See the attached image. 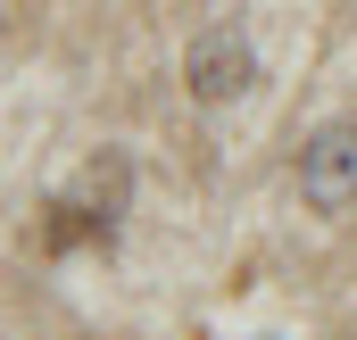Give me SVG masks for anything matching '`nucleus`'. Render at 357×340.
Wrapping results in <instances>:
<instances>
[{
  "instance_id": "f03ea898",
  "label": "nucleus",
  "mask_w": 357,
  "mask_h": 340,
  "mask_svg": "<svg viewBox=\"0 0 357 340\" xmlns=\"http://www.w3.org/2000/svg\"><path fill=\"white\" fill-rule=\"evenodd\" d=\"M250 75H258V59H250V33L241 25H208L199 42H191V59H183V84H191V100H233V91H250Z\"/></svg>"
},
{
  "instance_id": "f257e3e1",
  "label": "nucleus",
  "mask_w": 357,
  "mask_h": 340,
  "mask_svg": "<svg viewBox=\"0 0 357 340\" xmlns=\"http://www.w3.org/2000/svg\"><path fill=\"white\" fill-rule=\"evenodd\" d=\"M299 191H307L316 216H349L357 208V116H333V125L307 133V150H299Z\"/></svg>"
}]
</instances>
